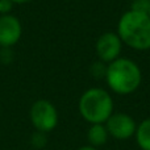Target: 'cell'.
<instances>
[{"instance_id":"6da1fadb","label":"cell","mask_w":150,"mask_h":150,"mask_svg":"<svg viewBox=\"0 0 150 150\" xmlns=\"http://www.w3.org/2000/svg\"><path fill=\"white\" fill-rule=\"evenodd\" d=\"M104 79L112 92L117 95H130L140 88L142 73L134 61L120 57L107 65Z\"/></svg>"},{"instance_id":"7a4b0ae2","label":"cell","mask_w":150,"mask_h":150,"mask_svg":"<svg viewBox=\"0 0 150 150\" xmlns=\"http://www.w3.org/2000/svg\"><path fill=\"white\" fill-rule=\"evenodd\" d=\"M117 34L122 44L134 50L150 49V17L146 13L127 11L117 23Z\"/></svg>"},{"instance_id":"3957f363","label":"cell","mask_w":150,"mask_h":150,"mask_svg":"<svg viewBox=\"0 0 150 150\" xmlns=\"http://www.w3.org/2000/svg\"><path fill=\"white\" fill-rule=\"evenodd\" d=\"M113 99L107 90L92 87L82 93L78 103L79 113L88 124H105L113 113Z\"/></svg>"},{"instance_id":"277c9868","label":"cell","mask_w":150,"mask_h":150,"mask_svg":"<svg viewBox=\"0 0 150 150\" xmlns=\"http://www.w3.org/2000/svg\"><path fill=\"white\" fill-rule=\"evenodd\" d=\"M30 122L36 130L49 133L58 125V111L52 101L46 99L36 100L29 111Z\"/></svg>"},{"instance_id":"5b68a950","label":"cell","mask_w":150,"mask_h":150,"mask_svg":"<svg viewBox=\"0 0 150 150\" xmlns=\"http://www.w3.org/2000/svg\"><path fill=\"white\" fill-rule=\"evenodd\" d=\"M104 125L108 130L109 137L119 141H125L134 137L137 129L134 119L124 112H113Z\"/></svg>"},{"instance_id":"8992f818","label":"cell","mask_w":150,"mask_h":150,"mask_svg":"<svg viewBox=\"0 0 150 150\" xmlns=\"http://www.w3.org/2000/svg\"><path fill=\"white\" fill-rule=\"evenodd\" d=\"M121 49L122 41L116 32H105L95 42V52L99 61L107 65L120 58Z\"/></svg>"},{"instance_id":"52a82bcc","label":"cell","mask_w":150,"mask_h":150,"mask_svg":"<svg viewBox=\"0 0 150 150\" xmlns=\"http://www.w3.org/2000/svg\"><path fill=\"white\" fill-rule=\"evenodd\" d=\"M23 34V26L16 16L3 15L0 17V46L11 47L16 45Z\"/></svg>"},{"instance_id":"ba28073f","label":"cell","mask_w":150,"mask_h":150,"mask_svg":"<svg viewBox=\"0 0 150 150\" xmlns=\"http://www.w3.org/2000/svg\"><path fill=\"white\" fill-rule=\"evenodd\" d=\"M109 138L108 130L104 124H90V128L87 130V141L88 145L93 148H100L107 144Z\"/></svg>"},{"instance_id":"9c48e42d","label":"cell","mask_w":150,"mask_h":150,"mask_svg":"<svg viewBox=\"0 0 150 150\" xmlns=\"http://www.w3.org/2000/svg\"><path fill=\"white\" fill-rule=\"evenodd\" d=\"M134 138L136 144L141 150H150V117L137 124Z\"/></svg>"},{"instance_id":"30bf717a","label":"cell","mask_w":150,"mask_h":150,"mask_svg":"<svg viewBox=\"0 0 150 150\" xmlns=\"http://www.w3.org/2000/svg\"><path fill=\"white\" fill-rule=\"evenodd\" d=\"M47 133L40 132V130H36V132L32 133L30 136V145L33 146L34 149H44L47 144Z\"/></svg>"},{"instance_id":"8fae6325","label":"cell","mask_w":150,"mask_h":150,"mask_svg":"<svg viewBox=\"0 0 150 150\" xmlns=\"http://www.w3.org/2000/svg\"><path fill=\"white\" fill-rule=\"evenodd\" d=\"M90 70L95 79H104L105 78V73H107V65L104 62H101V61H98V62L91 65Z\"/></svg>"},{"instance_id":"7c38bea8","label":"cell","mask_w":150,"mask_h":150,"mask_svg":"<svg viewBox=\"0 0 150 150\" xmlns=\"http://www.w3.org/2000/svg\"><path fill=\"white\" fill-rule=\"evenodd\" d=\"M150 9V0H133L130 4V11L140 13H146L148 15Z\"/></svg>"},{"instance_id":"4fadbf2b","label":"cell","mask_w":150,"mask_h":150,"mask_svg":"<svg viewBox=\"0 0 150 150\" xmlns=\"http://www.w3.org/2000/svg\"><path fill=\"white\" fill-rule=\"evenodd\" d=\"M13 3L11 0H0V13L1 15H9Z\"/></svg>"},{"instance_id":"5bb4252c","label":"cell","mask_w":150,"mask_h":150,"mask_svg":"<svg viewBox=\"0 0 150 150\" xmlns=\"http://www.w3.org/2000/svg\"><path fill=\"white\" fill-rule=\"evenodd\" d=\"M78 150H98V148H93V146H91V145H84V146H82V148H79Z\"/></svg>"},{"instance_id":"9a60e30c","label":"cell","mask_w":150,"mask_h":150,"mask_svg":"<svg viewBox=\"0 0 150 150\" xmlns=\"http://www.w3.org/2000/svg\"><path fill=\"white\" fill-rule=\"evenodd\" d=\"M13 4H25V3H29L32 0H11Z\"/></svg>"},{"instance_id":"2e32d148","label":"cell","mask_w":150,"mask_h":150,"mask_svg":"<svg viewBox=\"0 0 150 150\" xmlns=\"http://www.w3.org/2000/svg\"><path fill=\"white\" fill-rule=\"evenodd\" d=\"M148 16H149V17H150V9H149V12H148Z\"/></svg>"}]
</instances>
